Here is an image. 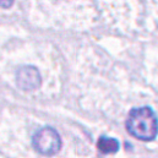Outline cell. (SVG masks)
Wrapping results in <instances>:
<instances>
[{"label":"cell","mask_w":158,"mask_h":158,"mask_svg":"<svg viewBox=\"0 0 158 158\" xmlns=\"http://www.w3.org/2000/svg\"><path fill=\"white\" fill-rule=\"evenodd\" d=\"M127 132L137 140L152 141L158 134V118L150 107H140L130 110L126 123Z\"/></svg>","instance_id":"1"},{"label":"cell","mask_w":158,"mask_h":158,"mask_svg":"<svg viewBox=\"0 0 158 158\" xmlns=\"http://www.w3.org/2000/svg\"><path fill=\"white\" fill-rule=\"evenodd\" d=\"M32 146L43 156H54L61 148V137L54 127L45 126L35 132L32 136Z\"/></svg>","instance_id":"2"},{"label":"cell","mask_w":158,"mask_h":158,"mask_svg":"<svg viewBox=\"0 0 158 158\" xmlns=\"http://www.w3.org/2000/svg\"><path fill=\"white\" fill-rule=\"evenodd\" d=\"M16 83L23 91H35L42 85L40 71L35 66H22L16 74Z\"/></svg>","instance_id":"3"},{"label":"cell","mask_w":158,"mask_h":158,"mask_svg":"<svg viewBox=\"0 0 158 158\" xmlns=\"http://www.w3.org/2000/svg\"><path fill=\"white\" fill-rule=\"evenodd\" d=\"M97 148L103 155H113L118 152V150L120 148V143L115 139L102 136L97 141Z\"/></svg>","instance_id":"4"}]
</instances>
